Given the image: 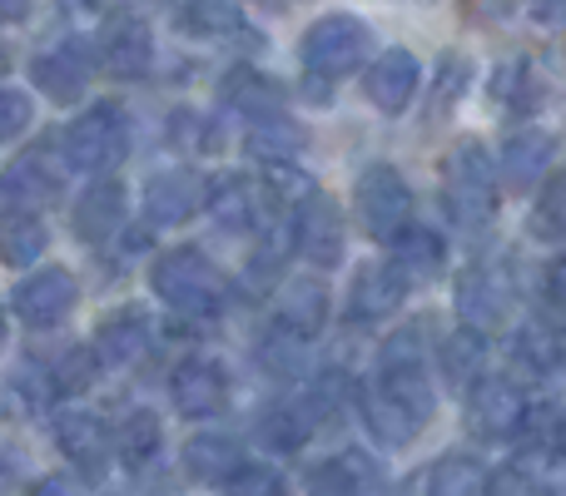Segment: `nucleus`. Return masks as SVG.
<instances>
[{"label": "nucleus", "mask_w": 566, "mask_h": 496, "mask_svg": "<svg viewBox=\"0 0 566 496\" xmlns=\"http://www.w3.org/2000/svg\"><path fill=\"white\" fill-rule=\"evenodd\" d=\"M185 467L199 482H224L239 472V442L234 437H195L185 447Z\"/></svg>", "instance_id": "nucleus-32"}, {"label": "nucleus", "mask_w": 566, "mask_h": 496, "mask_svg": "<svg viewBox=\"0 0 566 496\" xmlns=\"http://www.w3.org/2000/svg\"><path fill=\"white\" fill-rule=\"evenodd\" d=\"M90 70H95V55L85 50V40H65V45L45 50V55L35 60V89H45L55 105H65V99H80L90 85Z\"/></svg>", "instance_id": "nucleus-13"}, {"label": "nucleus", "mask_w": 566, "mask_h": 496, "mask_svg": "<svg viewBox=\"0 0 566 496\" xmlns=\"http://www.w3.org/2000/svg\"><path fill=\"white\" fill-rule=\"evenodd\" d=\"M547 165H552V139L542 129H522V135H512L502 145L497 179H507V189H532Z\"/></svg>", "instance_id": "nucleus-20"}, {"label": "nucleus", "mask_w": 566, "mask_h": 496, "mask_svg": "<svg viewBox=\"0 0 566 496\" xmlns=\"http://www.w3.org/2000/svg\"><path fill=\"white\" fill-rule=\"evenodd\" d=\"M60 169L45 165V155H25L6 169V199L10 204H25V209H45L60 199Z\"/></svg>", "instance_id": "nucleus-22"}, {"label": "nucleus", "mask_w": 566, "mask_h": 496, "mask_svg": "<svg viewBox=\"0 0 566 496\" xmlns=\"http://www.w3.org/2000/svg\"><path fill=\"white\" fill-rule=\"evenodd\" d=\"M60 155H65V165L75 169V175H109V169L125 165L129 155V119L119 105H95L85 109V115L75 119V125H65V135H60Z\"/></svg>", "instance_id": "nucleus-3"}, {"label": "nucleus", "mask_w": 566, "mask_h": 496, "mask_svg": "<svg viewBox=\"0 0 566 496\" xmlns=\"http://www.w3.org/2000/svg\"><path fill=\"white\" fill-rule=\"evenodd\" d=\"M6 70H10V50L0 45V75H6Z\"/></svg>", "instance_id": "nucleus-49"}, {"label": "nucleus", "mask_w": 566, "mask_h": 496, "mask_svg": "<svg viewBox=\"0 0 566 496\" xmlns=\"http://www.w3.org/2000/svg\"><path fill=\"white\" fill-rule=\"evenodd\" d=\"M353 204H358V219H363V229H368V239H378V244H392V239L412 224V189L392 165L363 169L358 189H353Z\"/></svg>", "instance_id": "nucleus-4"}, {"label": "nucleus", "mask_w": 566, "mask_h": 496, "mask_svg": "<svg viewBox=\"0 0 566 496\" xmlns=\"http://www.w3.org/2000/svg\"><path fill=\"white\" fill-rule=\"evenodd\" d=\"M40 253H45V224H40V214L25 204H10L6 214H0V263L25 268Z\"/></svg>", "instance_id": "nucleus-23"}, {"label": "nucleus", "mask_w": 566, "mask_h": 496, "mask_svg": "<svg viewBox=\"0 0 566 496\" xmlns=\"http://www.w3.org/2000/svg\"><path fill=\"white\" fill-rule=\"evenodd\" d=\"M482 362H488V333L482 328H462L442 342V372H448L452 388L482 382Z\"/></svg>", "instance_id": "nucleus-30"}, {"label": "nucleus", "mask_w": 566, "mask_h": 496, "mask_svg": "<svg viewBox=\"0 0 566 496\" xmlns=\"http://www.w3.org/2000/svg\"><path fill=\"white\" fill-rule=\"evenodd\" d=\"M279 323L293 333H303V338H313V333L328 323V288L323 283H289L279 298Z\"/></svg>", "instance_id": "nucleus-27"}, {"label": "nucleus", "mask_w": 566, "mask_h": 496, "mask_svg": "<svg viewBox=\"0 0 566 496\" xmlns=\"http://www.w3.org/2000/svg\"><path fill=\"white\" fill-rule=\"evenodd\" d=\"M179 30L189 35H219L234 25V0H179Z\"/></svg>", "instance_id": "nucleus-37"}, {"label": "nucleus", "mask_w": 566, "mask_h": 496, "mask_svg": "<svg viewBox=\"0 0 566 496\" xmlns=\"http://www.w3.org/2000/svg\"><path fill=\"white\" fill-rule=\"evenodd\" d=\"M363 422H368V432L382 442V447H408V442L422 432V422L412 418L402 402H392L382 388L363 392Z\"/></svg>", "instance_id": "nucleus-24"}, {"label": "nucleus", "mask_w": 566, "mask_h": 496, "mask_svg": "<svg viewBox=\"0 0 566 496\" xmlns=\"http://www.w3.org/2000/svg\"><path fill=\"white\" fill-rule=\"evenodd\" d=\"M488 487H492L488 467L478 457H462V452L442 457L428 477V496H488Z\"/></svg>", "instance_id": "nucleus-31"}, {"label": "nucleus", "mask_w": 566, "mask_h": 496, "mask_svg": "<svg viewBox=\"0 0 566 496\" xmlns=\"http://www.w3.org/2000/svg\"><path fill=\"white\" fill-rule=\"evenodd\" d=\"M512 437H517V447L527 452V457H566V412L557 402L527 408Z\"/></svg>", "instance_id": "nucleus-25"}, {"label": "nucleus", "mask_w": 566, "mask_h": 496, "mask_svg": "<svg viewBox=\"0 0 566 496\" xmlns=\"http://www.w3.org/2000/svg\"><path fill=\"white\" fill-rule=\"evenodd\" d=\"M532 20L537 25H566V0H532Z\"/></svg>", "instance_id": "nucleus-44"}, {"label": "nucleus", "mask_w": 566, "mask_h": 496, "mask_svg": "<svg viewBox=\"0 0 566 496\" xmlns=\"http://www.w3.org/2000/svg\"><path fill=\"white\" fill-rule=\"evenodd\" d=\"M274 209H279V189L254 175H229L209 199V214H214V224L224 234H259V229H269Z\"/></svg>", "instance_id": "nucleus-7"}, {"label": "nucleus", "mask_w": 566, "mask_h": 496, "mask_svg": "<svg viewBox=\"0 0 566 496\" xmlns=\"http://www.w3.org/2000/svg\"><path fill=\"white\" fill-rule=\"evenodd\" d=\"M522 392L512 388L507 378H482V382H472V398H468V422H472V432L478 437H488V442H502V437H512L517 432V422H522Z\"/></svg>", "instance_id": "nucleus-12"}, {"label": "nucleus", "mask_w": 566, "mask_h": 496, "mask_svg": "<svg viewBox=\"0 0 566 496\" xmlns=\"http://www.w3.org/2000/svg\"><path fill=\"white\" fill-rule=\"evenodd\" d=\"M75 293L80 288L65 268H35L30 278L15 283L10 308H15V318L25 323V328H55V323L75 308Z\"/></svg>", "instance_id": "nucleus-10"}, {"label": "nucleus", "mask_w": 566, "mask_h": 496, "mask_svg": "<svg viewBox=\"0 0 566 496\" xmlns=\"http://www.w3.org/2000/svg\"><path fill=\"white\" fill-rule=\"evenodd\" d=\"M303 342H308L303 333L274 323V328H269V338L259 342V362H264L269 372H279V378H289V372H298V362H303Z\"/></svg>", "instance_id": "nucleus-38"}, {"label": "nucleus", "mask_w": 566, "mask_h": 496, "mask_svg": "<svg viewBox=\"0 0 566 496\" xmlns=\"http://www.w3.org/2000/svg\"><path fill=\"white\" fill-rule=\"evenodd\" d=\"M532 234L566 244V169L547 175V184H542L537 204H532Z\"/></svg>", "instance_id": "nucleus-35"}, {"label": "nucleus", "mask_w": 566, "mask_h": 496, "mask_svg": "<svg viewBox=\"0 0 566 496\" xmlns=\"http://www.w3.org/2000/svg\"><path fill=\"white\" fill-rule=\"evenodd\" d=\"M149 342V318L145 308H115L95 333V358L105 368H125L129 358H139Z\"/></svg>", "instance_id": "nucleus-19"}, {"label": "nucleus", "mask_w": 566, "mask_h": 496, "mask_svg": "<svg viewBox=\"0 0 566 496\" xmlns=\"http://www.w3.org/2000/svg\"><path fill=\"white\" fill-rule=\"evenodd\" d=\"M224 496H289V482L264 462H249L224 482Z\"/></svg>", "instance_id": "nucleus-39"}, {"label": "nucleus", "mask_w": 566, "mask_h": 496, "mask_svg": "<svg viewBox=\"0 0 566 496\" xmlns=\"http://www.w3.org/2000/svg\"><path fill=\"white\" fill-rule=\"evenodd\" d=\"M10 487V467H6V462H0V492H6Z\"/></svg>", "instance_id": "nucleus-48"}, {"label": "nucleus", "mask_w": 566, "mask_h": 496, "mask_svg": "<svg viewBox=\"0 0 566 496\" xmlns=\"http://www.w3.org/2000/svg\"><path fill=\"white\" fill-rule=\"evenodd\" d=\"M492 99H497L507 115H537L542 99H547V85H542V75L527 60H512V65H502L497 75H492Z\"/></svg>", "instance_id": "nucleus-26"}, {"label": "nucleus", "mask_w": 566, "mask_h": 496, "mask_svg": "<svg viewBox=\"0 0 566 496\" xmlns=\"http://www.w3.org/2000/svg\"><path fill=\"white\" fill-rule=\"evenodd\" d=\"M512 352H517V368H527V372H557L566 358V342L552 323H527L517 333V348Z\"/></svg>", "instance_id": "nucleus-33"}, {"label": "nucleus", "mask_w": 566, "mask_h": 496, "mask_svg": "<svg viewBox=\"0 0 566 496\" xmlns=\"http://www.w3.org/2000/svg\"><path fill=\"white\" fill-rule=\"evenodd\" d=\"M458 85H468V60L448 55V60H442V80H438V115H442V109L452 105V99L462 95Z\"/></svg>", "instance_id": "nucleus-42"}, {"label": "nucleus", "mask_w": 566, "mask_h": 496, "mask_svg": "<svg viewBox=\"0 0 566 496\" xmlns=\"http://www.w3.org/2000/svg\"><path fill=\"white\" fill-rule=\"evenodd\" d=\"M298 145H303L298 129H293L283 115H259V119H249V139H244L249 159H264L269 169H279V165H293Z\"/></svg>", "instance_id": "nucleus-28"}, {"label": "nucleus", "mask_w": 566, "mask_h": 496, "mask_svg": "<svg viewBox=\"0 0 566 496\" xmlns=\"http://www.w3.org/2000/svg\"><path fill=\"white\" fill-rule=\"evenodd\" d=\"M408 273L398 263H368V268L353 273V288H348V318L353 323H382L388 313H398V303L408 298Z\"/></svg>", "instance_id": "nucleus-11"}, {"label": "nucleus", "mask_w": 566, "mask_h": 496, "mask_svg": "<svg viewBox=\"0 0 566 496\" xmlns=\"http://www.w3.org/2000/svg\"><path fill=\"white\" fill-rule=\"evenodd\" d=\"M155 293L179 313V318H219L229 298L224 273L214 268L205 249H169L155 258Z\"/></svg>", "instance_id": "nucleus-1"}, {"label": "nucleus", "mask_w": 566, "mask_h": 496, "mask_svg": "<svg viewBox=\"0 0 566 496\" xmlns=\"http://www.w3.org/2000/svg\"><path fill=\"white\" fill-rule=\"evenodd\" d=\"M363 89H368V99L382 115H398V109H408V99L418 95V60H412L408 50H382V60L368 70Z\"/></svg>", "instance_id": "nucleus-18"}, {"label": "nucleus", "mask_w": 566, "mask_h": 496, "mask_svg": "<svg viewBox=\"0 0 566 496\" xmlns=\"http://www.w3.org/2000/svg\"><path fill=\"white\" fill-rule=\"evenodd\" d=\"M442 204H448L452 224L462 234H478L497 214V159L482 145H458L448 155V175H442Z\"/></svg>", "instance_id": "nucleus-2"}, {"label": "nucleus", "mask_w": 566, "mask_h": 496, "mask_svg": "<svg viewBox=\"0 0 566 496\" xmlns=\"http://www.w3.org/2000/svg\"><path fill=\"white\" fill-rule=\"evenodd\" d=\"M30 119H35L30 95H20V89H0V145H10V139L25 135Z\"/></svg>", "instance_id": "nucleus-40"}, {"label": "nucleus", "mask_w": 566, "mask_h": 496, "mask_svg": "<svg viewBox=\"0 0 566 496\" xmlns=\"http://www.w3.org/2000/svg\"><path fill=\"white\" fill-rule=\"evenodd\" d=\"M90 362H95V358H90L85 348H70L65 358H60V368H55V378H50V388H55V392H80V388L90 382V372H95Z\"/></svg>", "instance_id": "nucleus-41"}, {"label": "nucleus", "mask_w": 566, "mask_h": 496, "mask_svg": "<svg viewBox=\"0 0 566 496\" xmlns=\"http://www.w3.org/2000/svg\"><path fill=\"white\" fill-rule=\"evenodd\" d=\"M125 204H129L125 184L99 175L75 204V234L85 239V244H109V239L119 234V224H125Z\"/></svg>", "instance_id": "nucleus-15"}, {"label": "nucleus", "mask_w": 566, "mask_h": 496, "mask_svg": "<svg viewBox=\"0 0 566 496\" xmlns=\"http://www.w3.org/2000/svg\"><path fill=\"white\" fill-rule=\"evenodd\" d=\"M119 457L129 462V467H145L149 457H155V447H159V422H155V412H129L125 422H119Z\"/></svg>", "instance_id": "nucleus-36"}, {"label": "nucleus", "mask_w": 566, "mask_h": 496, "mask_svg": "<svg viewBox=\"0 0 566 496\" xmlns=\"http://www.w3.org/2000/svg\"><path fill=\"white\" fill-rule=\"evenodd\" d=\"M264 6H274V0H264Z\"/></svg>", "instance_id": "nucleus-52"}, {"label": "nucleus", "mask_w": 566, "mask_h": 496, "mask_svg": "<svg viewBox=\"0 0 566 496\" xmlns=\"http://www.w3.org/2000/svg\"><path fill=\"white\" fill-rule=\"evenodd\" d=\"M293 249L313 268H338L343 263V214L328 194H303L293 209Z\"/></svg>", "instance_id": "nucleus-8"}, {"label": "nucleus", "mask_w": 566, "mask_h": 496, "mask_svg": "<svg viewBox=\"0 0 566 496\" xmlns=\"http://www.w3.org/2000/svg\"><path fill=\"white\" fill-rule=\"evenodd\" d=\"M313 432V412L308 408H274L269 418H259V442L274 452H293L303 447Z\"/></svg>", "instance_id": "nucleus-34"}, {"label": "nucleus", "mask_w": 566, "mask_h": 496, "mask_svg": "<svg viewBox=\"0 0 566 496\" xmlns=\"http://www.w3.org/2000/svg\"><path fill=\"white\" fill-rule=\"evenodd\" d=\"M224 105L244 109L249 119H259V115H279L283 95H279L274 80L259 75V70H229L224 75Z\"/></svg>", "instance_id": "nucleus-29"}, {"label": "nucleus", "mask_w": 566, "mask_h": 496, "mask_svg": "<svg viewBox=\"0 0 566 496\" xmlns=\"http://www.w3.org/2000/svg\"><path fill=\"white\" fill-rule=\"evenodd\" d=\"M169 392H175V408L185 412V418H214V412L229 402V378H224L219 362L189 358V362H179L175 368Z\"/></svg>", "instance_id": "nucleus-14"}, {"label": "nucleus", "mask_w": 566, "mask_h": 496, "mask_svg": "<svg viewBox=\"0 0 566 496\" xmlns=\"http://www.w3.org/2000/svg\"><path fill=\"white\" fill-rule=\"evenodd\" d=\"M90 6H105V0H90Z\"/></svg>", "instance_id": "nucleus-51"}, {"label": "nucleus", "mask_w": 566, "mask_h": 496, "mask_svg": "<svg viewBox=\"0 0 566 496\" xmlns=\"http://www.w3.org/2000/svg\"><path fill=\"white\" fill-rule=\"evenodd\" d=\"M35 496H75V492H70L60 477H50V482H40V487H35Z\"/></svg>", "instance_id": "nucleus-47"}, {"label": "nucleus", "mask_w": 566, "mask_h": 496, "mask_svg": "<svg viewBox=\"0 0 566 496\" xmlns=\"http://www.w3.org/2000/svg\"><path fill=\"white\" fill-rule=\"evenodd\" d=\"M95 65L115 80H135L149 65V25L135 10H115L95 35Z\"/></svg>", "instance_id": "nucleus-9"}, {"label": "nucleus", "mask_w": 566, "mask_h": 496, "mask_svg": "<svg viewBox=\"0 0 566 496\" xmlns=\"http://www.w3.org/2000/svg\"><path fill=\"white\" fill-rule=\"evenodd\" d=\"M492 487H497V496H552V487H542V482L527 477V472H502Z\"/></svg>", "instance_id": "nucleus-43"}, {"label": "nucleus", "mask_w": 566, "mask_h": 496, "mask_svg": "<svg viewBox=\"0 0 566 496\" xmlns=\"http://www.w3.org/2000/svg\"><path fill=\"white\" fill-rule=\"evenodd\" d=\"M0 342H6V308H0Z\"/></svg>", "instance_id": "nucleus-50"}, {"label": "nucleus", "mask_w": 566, "mask_h": 496, "mask_svg": "<svg viewBox=\"0 0 566 496\" xmlns=\"http://www.w3.org/2000/svg\"><path fill=\"white\" fill-rule=\"evenodd\" d=\"M547 298H552V303H557V308L566 313V253H562V258L547 268Z\"/></svg>", "instance_id": "nucleus-45"}, {"label": "nucleus", "mask_w": 566, "mask_h": 496, "mask_svg": "<svg viewBox=\"0 0 566 496\" xmlns=\"http://www.w3.org/2000/svg\"><path fill=\"white\" fill-rule=\"evenodd\" d=\"M55 442H60V452H65V457L80 467V477H85V482L105 477L109 437H105V428H99L90 412H65V418L55 422Z\"/></svg>", "instance_id": "nucleus-17"}, {"label": "nucleus", "mask_w": 566, "mask_h": 496, "mask_svg": "<svg viewBox=\"0 0 566 496\" xmlns=\"http://www.w3.org/2000/svg\"><path fill=\"white\" fill-rule=\"evenodd\" d=\"M30 0H0V25H10V20H25Z\"/></svg>", "instance_id": "nucleus-46"}, {"label": "nucleus", "mask_w": 566, "mask_h": 496, "mask_svg": "<svg viewBox=\"0 0 566 496\" xmlns=\"http://www.w3.org/2000/svg\"><path fill=\"white\" fill-rule=\"evenodd\" d=\"M368 50H373V35L363 20L328 15L303 35V70H308L313 80H343L368 60Z\"/></svg>", "instance_id": "nucleus-5"}, {"label": "nucleus", "mask_w": 566, "mask_h": 496, "mask_svg": "<svg viewBox=\"0 0 566 496\" xmlns=\"http://www.w3.org/2000/svg\"><path fill=\"white\" fill-rule=\"evenodd\" d=\"M517 308V283H512V268L502 263H472L458 278V313L468 328L497 333L502 323Z\"/></svg>", "instance_id": "nucleus-6"}, {"label": "nucleus", "mask_w": 566, "mask_h": 496, "mask_svg": "<svg viewBox=\"0 0 566 496\" xmlns=\"http://www.w3.org/2000/svg\"><path fill=\"white\" fill-rule=\"evenodd\" d=\"M199 209H205V184L189 169H165V175L149 179V189H145L149 224H185Z\"/></svg>", "instance_id": "nucleus-16"}, {"label": "nucleus", "mask_w": 566, "mask_h": 496, "mask_svg": "<svg viewBox=\"0 0 566 496\" xmlns=\"http://www.w3.org/2000/svg\"><path fill=\"white\" fill-rule=\"evenodd\" d=\"M392 263H398L402 273H408L412 283H428V278H438L442 273V263H448V244H442V234L438 229H428V224H408L398 239H392Z\"/></svg>", "instance_id": "nucleus-21"}]
</instances>
